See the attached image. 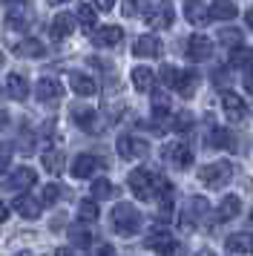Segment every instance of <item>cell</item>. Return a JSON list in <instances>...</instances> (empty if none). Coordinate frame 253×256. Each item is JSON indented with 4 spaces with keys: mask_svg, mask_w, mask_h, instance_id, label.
Listing matches in <instances>:
<instances>
[{
    "mask_svg": "<svg viewBox=\"0 0 253 256\" xmlns=\"http://www.w3.org/2000/svg\"><path fill=\"white\" fill-rule=\"evenodd\" d=\"M112 228L115 233H121V236H132V233H138V228H141V213H138L132 204H115L112 210Z\"/></svg>",
    "mask_w": 253,
    "mask_h": 256,
    "instance_id": "6da1fadb",
    "label": "cell"
},
{
    "mask_svg": "<svg viewBox=\"0 0 253 256\" xmlns=\"http://www.w3.org/2000/svg\"><path fill=\"white\" fill-rule=\"evenodd\" d=\"M126 184L132 190V196L141 198V202H150V198L156 196V176L150 173V170H144V167H138V170H132V173L126 176Z\"/></svg>",
    "mask_w": 253,
    "mask_h": 256,
    "instance_id": "7a4b0ae2",
    "label": "cell"
},
{
    "mask_svg": "<svg viewBox=\"0 0 253 256\" xmlns=\"http://www.w3.org/2000/svg\"><path fill=\"white\" fill-rule=\"evenodd\" d=\"M147 26H156V29H167L172 26V6L167 0H147V6L141 9Z\"/></svg>",
    "mask_w": 253,
    "mask_h": 256,
    "instance_id": "3957f363",
    "label": "cell"
},
{
    "mask_svg": "<svg viewBox=\"0 0 253 256\" xmlns=\"http://www.w3.org/2000/svg\"><path fill=\"white\" fill-rule=\"evenodd\" d=\"M230 176H233V164L230 162H213L198 170V178L210 187H224L230 182Z\"/></svg>",
    "mask_w": 253,
    "mask_h": 256,
    "instance_id": "277c9868",
    "label": "cell"
},
{
    "mask_svg": "<svg viewBox=\"0 0 253 256\" xmlns=\"http://www.w3.org/2000/svg\"><path fill=\"white\" fill-rule=\"evenodd\" d=\"M34 20V9L32 3H26V0H18V6H12L9 14H6V26L9 29H18V32H26Z\"/></svg>",
    "mask_w": 253,
    "mask_h": 256,
    "instance_id": "5b68a950",
    "label": "cell"
},
{
    "mask_svg": "<svg viewBox=\"0 0 253 256\" xmlns=\"http://www.w3.org/2000/svg\"><path fill=\"white\" fill-rule=\"evenodd\" d=\"M115 147H118V156L126 158V162H132V158H144V156L150 152V144L144 138H136V136H121Z\"/></svg>",
    "mask_w": 253,
    "mask_h": 256,
    "instance_id": "8992f818",
    "label": "cell"
},
{
    "mask_svg": "<svg viewBox=\"0 0 253 256\" xmlns=\"http://www.w3.org/2000/svg\"><path fill=\"white\" fill-rule=\"evenodd\" d=\"M187 58L193 60V64H202V60H210V55H213V40L204 35H190L187 38Z\"/></svg>",
    "mask_w": 253,
    "mask_h": 256,
    "instance_id": "52a82bcc",
    "label": "cell"
},
{
    "mask_svg": "<svg viewBox=\"0 0 253 256\" xmlns=\"http://www.w3.org/2000/svg\"><path fill=\"white\" fill-rule=\"evenodd\" d=\"M164 158H167L172 167L184 170V167H190V164H193V150H190L184 141H170V144L164 147Z\"/></svg>",
    "mask_w": 253,
    "mask_h": 256,
    "instance_id": "ba28073f",
    "label": "cell"
},
{
    "mask_svg": "<svg viewBox=\"0 0 253 256\" xmlns=\"http://www.w3.org/2000/svg\"><path fill=\"white\" fill-rule=\"evenodd\" d=\"M144 244H147L150 250H156L158 256H170V254H176V250H178V242H176V239H172V233H167V230L150 233Z\"/></svg>",
    "mask_w": 253,
    "mask_h": 256,
    "instance_id": "9c48e42d",
    "label": "cell"
},
{
    "mask_svg": "<svg viewBox=\"0 0 253 256\" xmlns=\"http://www.w3.org/2000/svg\"><path fill=\"white\" fill-rule=\"evenodd\" d=\"M222 110H224V116H228L230 121H244V118H248V104H244V98L236 95L233 90L222 95Z\"/></svg>",
    "mask_w": 253,
    "mask_h": 256,
    "instance_id": "30bf717a",
    "label": "cell"
},
{
    "mask_svg": "<svg viewBox=\"0 0 253 256\" xmlns=\"http://www.w3.org/2000/svg\"><path fill=\"white\" fill-rule=\"evenodd\" d=\"M72 118H75V124L80 130H86V132H101L104 124L98 121V112L92 110V106H72Z\"/></svg>",
    "mask_w": 253,
    "mask_h": 256,
    "instance_id": "8fae6325",
    "label": "cell"
},
{
    "mask_svg": "<svg viewBox=\"0 0 253 256\" xmlns=\"http://www.w3.org/2000/svg\"><path fill=\"white\" fill-rule=\"evenodd\" d=\"M34 95H38V101H44V104H55L58 98L64 95V86H60L55 78H40L38 86H34Z\"/></svg>",
    "mask_w": 253,
    "mask_h": 256,
    "instance_id": "7c38bea8",
    "label": "cell"
},
{
    "mask_svg": "<svg viewBox=\"0 0 253 256\" xmlns=\"http://www.w3.org/2000/svg\"><path fill=\"white\" fill-rule=\"evenodd\" d=\"M184 18L193 26H204L210 20V6H207L204 0H187L184 3Z\"/></svg>",
    "mask_w": 253,
    "mask_h": 256,
    "instance_id": "4fadbf2b",
    "label": "cell"
},
{
    "mask_svg": "<svg viewBox=\"0 0 253 256\" xmlns=\"http://www.w3.org/2000/svg\"><path fill=\"white\" fill-rule=\"evenodd\" d=\"M207 210H210V204H207V198H202V196H193L190 198V210L182 216V228H196V222L198 219H204L207 216Z\"/></svg>",
    "mask_w": 253,
    "mask_h": 256,
    "instance_id": "5bb4252c",
    "label": "cell"
},
{
    "mask_svg": "<svg viewBox=\"0 0 253 256\" xmlns=\"http://www.w3.org/2000/svg\"><path fill=\"white\" fill-rule=\"evenodd\" d=\"M132 55H138V58H158L161 40L156 35H141L136 44H132Z\"/></svg>",
    "mask_w": 253,
    "mask_h": 256,
    "instance_id": "9a60e30c",
    "label": "cell"
},
{
    "mask_svg": "<svg viewBox=\"0 0 253 256\" xmlns=\"http://www.w3.org/2000/svg\"><path fill=\"white\" fill-rule=\"evenodd\" d=\"M98 167H101V162H98L92 152H80L78 158L72 162V176H75V178H90Z\"/></svg>",
    "mask_w": 253,
    "mask_h": 256,
    "instance_id": "2e32d148",
    "label": "cell"
},
{
    "mask_svg": "<svg viewBox=\"0 0 253 256\" xmlns=\"http://www.w3.org/2000/svg\"><path fill=\"white\" fill-rule=\"evenodd\" d=\"M224 248H228L230 254H236V256L253 254V233H244V230L233 233V236H228V239H224Z\"/></svg>",
    "mask_w": 253,
    "mask_h": 256,
    "instance_id": "e0dca14e",
    "label": "cell"
},
{
    "mask_svg": "<svg viewBox=\"0 0 253 256\" xmlns=\"http://www.w3.org/2000/svg\"><path fill=\"white\" fill-rule=\"evenodd\" d=\"M34 182H38V173H34L32 167H18V170L12 173V178L6 182V187H12V190L18 193V190H29V187H34Z\"/></svg>",
    "mask_w": 253,
    "mask_h": 256,
    "instance_id": "ac0fdd59",
    "label": "cell"
},
{
    "mask_svg": "<svg viewBox=\"0 0 253 256\" xmlns=\"http://www.w3.org/2000/svg\"><path fill=\"white\" fill-rule=\"evenodd\" d=\"M69 86L75 90V95H84V98H90V95L98 92V84H95V78L84 75V72H69Z\"/></svg>",
    "mask_w": 253,
    "mask_h": 256,
    "instance_id": "d6986e66",
    "label": "cell"
},
{
    "mask_svg": "<svg viewBox=\"0 0 253 256\" xmlns=\"http://www.w3.org/2000/svg\"><path fill=\"white\" fill-rule=\"evenodd\" d=\"M121 26H98L95 32H92V40H95V46H115V44H121Z\"/></svg>",
    "mask_w": 253,
    "mask_h": 256,
    "instance_id": "ffe728a7",
    "label": "cell"
},
{
    "mask_svg": "<svg viewBox=\"0 0 253 256\" xmlns=\"http://www.w3.org/2000/svg\"><path fill=\"white\" fill-rule=\"evenodd\" d=\"M49 32H52V38H55V40H64V38H69L72 32H75V18H72L69 12L55 14V20H52V26H49Z\"/></svg>",
    "mask_w": 253,
    "mask_h": 256,
    "instance_id": "44dd1931",
    "label": "cell"
},
{
    "mask_svg": "<svg viewBox=\"0 0 253 256\" xmlns=\"http://www.w3.org/2000/svg\"><path fill=\"white\" fill-rule=\"evenodd\" d=\"M198 72L187 70V72H178V81H176V86L172 90H178V95H184V98H193L196 90H198Z\"/></svg>",
    "mask_w": 253,
    "mask_h": 256,
    "instance_id": "7402d4cb",
    "label": "cell"
},
{
    "mask_svg": "<svg viewBox=\"0 0 253 256\" xmlns=\"http://www.w3.org/2000/svg\"><path fill=\"white\" fill-rule=\"evenodd\" d=\"M236 14H239V9H236L233 0H213L210 3V18L213 20H233Z\"/></svg>",
    "mask_w": 253,
    "mask_h": 256,
    "instance_id": "603a6c76",
    "label": "cell"
},
{
    "mask_svg": "<svg viewBox=\"0 0 253 256\" xmlns=\"http://www.w3.org/2000/svg\"><path fill=\"white\" fill-rule=\"evenodd\" d=\"M6 90H9V95L14 101H26L29 98V81L23 75H18V72H12L9 78H6Z\"/></svg>",
    "mask_w": 253,
    "mask_h": 256,
    "instance_id": "cb8c5ba5",
    "label": "cell"
},
{
    "mask_svg": "<svg viewBox=\"0 0 253 256\" xmlns=\"http://www.w3.org/2000/svg\"><path fill=\"white\" fill-rule=\"evenodd\" d=\"M207 147H213V150H233V136L224 127H213L207 132Z\"/></svg>",
    "mask_w": 253,
    "mask_h": 256,
    "instance_id": "d4e9b609",
    "label": "cell"
},
{
    "mask_svg": "<svg viewBox=\"0 0 253 256\" xmlns=\"http://www.w3.org/2000/svg\"><path fill=\"white\" fill-rule=\"evenodd\" d=\"M14 210H18V216H23V219H38L40 216V202L32 196H18L14 198Z\"/></svg>",
    "mask_w": 253,
    "mask_h": 256,
    "instance_id": "484cf974",
    "label": "cell"
},
{
    "mask_svg": "<svg viewBox=\"0 0 253 256\" xmlns=\"http://www.w3.org/2000/svg\"><path fill=\"white\" fill-rule=\"evenodd\" d=\"M44 167H46V173H64V164H66V158H64V150H55V147H49V150H44Z\"/></svg>",
    "mask_w": 253,
    "mask_h": 256,
    "instance_id": "4316f807",
    "label": "cell"
},
{
    "mask_svg": "<svg viewBox=\"0 0 253 256\" xmlns=\"http://www.w3.org/2000/svg\"><path fill=\"white\" fill-rule=\"evenodd\" d=\"M152 84H156V72L150 70V66H136L132 70V86H136L138 92H150Z\"/></svg>",
    "mask_w": 253,
    "mask_h": 256,
    "instance_id": "83f0119b",
    "label": "cell"
},
{
    "mask_svg": "<svg viewBox=\"0 0 253 256\" xmlns=\"http://www.w3.org/2000/svg\"><path fill=\"white\" fill-rule=\"evenodd\" d=\"M230 66L233 70H250L253 66V49L250 46H236L230 49Z\"/></svg>",
    "mask_w": 253,
    "mask_h": 256,
    "instance_id": "f1b7e54d",
    "label": "cell"
},
{
    "mask_svg": "<svg viewBox=\"0 0 253 256\" xmlns=\"http://www.w3.org/2000/svg\"><path fill=\"white\" fill-rule=\"evenodd\" d=\"M242 210V198L239 196H224L222 198V204H218V219L228 222V219H236Z\"/></svg>",
    "mask_w": 253,
    "mask_h": 256,
    "instance_id": "f546056e",
    "label": "cell"
},
{
    "mask_svg": "<svg viewBox=\"0 0 253 256\" xmlns=\"http://www.w3.org/2000/svg\"><path fill=\"white\" fill-rule=\"evenodd\" d=\"M18 55H20V58H40V55H44V44L34 40V38H26V40L18 44Z\"/></svg>",
    "mask_w": 253,
    "mask_h": 256,
    "instance_id": "4dcf8cb0",
    "label": "cell"
},
{
    "mask_svg": "<svg viewBox=\"0 0 253 256\" xmlns=\"http://www.w3.org/2000/svg\"><path fill=\"white\" fill-rule=\"evenodd\" d=\"M98 216H101V213H98V202H95V198H84L78 204V219L80 222H98Z\"/></svg>",
    "mask_w": 253,
    "mask_h": 256,
    "instance_id": "1f68e13d",
    "label": "cell"
},
{
    "mask_svg": "<svg viewBox=\"0 0 253 256\" xmlns=\"http://www.w3.org/2000/svg\"><path fill=\"white\" fill-rule=\"evenodd\" d=\"M118 190H115V184L110 182V178H98L95 184H92V198L98 202V198H112Z\"/></svg>",
    "mask_w": 253,
    "mask_h": 256,
    "instance_id": "d6a6232c",
    "label": "cell"
},
{
    "mask_svg": "<svg viewBox=\"0 0 253 256\" xmlns=\"http://www.w3.org/2000/svg\"><path fill=\"white\" fill-rule=\"evenodd\" d=\"M78 20L84 26H98V12H95V6H92V3H80L78 6Z\"/></svg>",
    "mask_w": 253,
    "mask_h": 256,
    "instance_id": "836d02e7",
    "label": "cell"
},
{
    "mask_svg": "<svg viewBox=\"0 0 253 256\" xmlns=\"http://www.w3.org/2000/svg\"><path fill=\"white\" fill-rule=\"evenodd\" d=\"M167 112H170V98H167L164 92H156V95H152V116L164 118Z\"/></svg>",
    "mask_w": 253,
    "mask_h": 256,
    "instance_id": "e575fe53",
    "label": "cell"
},
{
    "mask_svg": "<svg viewBox=\"0 0 253 256\" xmlns=\"http://www.w3.org/2000/svg\"><path fill=\"white\" fill-rule=\"evenodd\" d=\"M58 196H60V187L58 184H46L44 190H40V208H52L58 202Z\"/></svg>",
    "mask_w": 253,
    "mask_h": 256,
    "instance_id": "d590c367",
    "label": "cell"
},
{
    "mask_svg": "<svg viewBox=\"0 0 253 256\" xmlns=\"http://www.w3.org/2000/svg\"><path fill=\"white\" fill-rule=\"evenodd\" d=\"M190 127H193V116L190 112H178L176 121H172V130L176 132H184V130H190Z\"/></svg>",
    "mask_w": 253,
    "mask_h": 256,
    "instance_id": "8d00e7d4",
    "label": "cell"
},
{
    "mask_svg": "<svg viewBox=\"0 0 253 256\" xmlns=\"http://www.w3.org/2000/svg\"><path fill=\"white\" fill-rule=\"evenodd\" d=\"M161 81L167 84V86H176V81H178V70H176V66H170V64H167V66H161Z\"/></svg>",
    "mask_w": 253,
    "mask_h": 256,
    "instance_id": "74e56055",
    "label": "cell"
},
{
    "mask_svg": "<svg viewBox=\"0 0 253 256\" xmlns=\"http://www.w3.org/2000/svg\"><path fill=\"white\" fill-rule=\"evenodd\" d=\"M144 6H147V0H124V14L132 18V14H138Z\"/></svg>",
    "mask_w": 253,
    "mask_h": 256,
    "instance_id": "f35d334b",
    "label": "cell"
},
{
    "mask_svg": "<svg viewBox=\"0 0 253 256\" xmlns=\"http://www.w3.org/2000/svg\"><path fill=\"white\" fill-rule=\"evenodd\" d=\"M12 162V144H6V141H0V173L9 167Z\"/></svg>",
    "mask_w": 253,
    "mask_h": 256,
    "instance_id": "ab89813d",
    "label": "cell"
},
{
    "mask_svg": "<svg viewBox=\"0 0 253 256\" xmlns=\"http://www.w3.org/2000/svg\"><path fill=\"white\" fill-rule=\"evenodd\" d=\"M72 242L80 244V248H86V244L92 242V236H90L86 230H72Z\"/></svg>",
    "mask_w": 253,
    "mask_h": 256,
    "instance_id": "60d3db41",
    "label": "cell"
},
{
    "mask_svg": "<svg viewBox=\"0 0 253 256\" xmlns=\"http://www.w3.org/2000/svg\"><path fill=\"white\" fill-rule=\"evenodd\" d=\"M218 38H222L224 44H239V40H242V35L236 32V29H222V35H218Z\"/></svg>",
    "mask_w": 253,
    "mask_h": 256,
    "instance_id": "b9f144b4",
    "label": "cell"
},
{
    "mask_svg": "<svg viewBox=\"0 0 253 256\" xmlns=\"http://www.w3.org/2000/svg\"><path fill=\"white\" fill-rule=\"evenodd\" d=\"M92 3H95V9H101V12H110L115 6V0H92Z\"/></svg>",
    "mask_w": 253,
    "mask_h": 256,
    "instance_id": "7bdbcfd3",
    "label": "cell"
},
{
    "mask_svg": "<svg viewBox=\"0 0 253 256\" xmlns=\"http://www.w3.org/2000/svg\"><path fill=\"white\" fill-rule=\"evenodd\" d=\"M98 256H115V250L110 244H101V248H98Z\"/></svg>",
    "mask_w": 253,
    "mask_h": 256,
    "instance_id": "ee69618b",
    "label": "cell"
},
{
    "mask_svg": "<svg viewBox=\"0 0 253 256\" xmlns=\"http://www.w3.org/2000/svg\"><path fill=\"white\" fill-rule=\"evenodd\" d=\"M9 219V208H6V204H3V202H0V224H3V222Z\"/></svg>",
    "mask_w": 253,
    "mask_h": 256,
    "instance_id": "f6af8a7d",
    "label": "cell"
},
{
    "mask_svg": "<svg viewBox=\"0 0 253 256\" xmlns=\"http://www.w3.org/2000/svg\"><path fill=\"white\" fill-rule=\"evenodd\" d=\"M6 124H9V116H6V112H3V110H0V130L6 127Z\"/></svg>",
    "mask_w": 253,
    "mask_h": 256,
    "instance_id": "bcb514c9",
    "label": "cell"
},
{
    "mask_svg": "<svg viewBox=\"0 0 253 256\" xmlns=\"http://www.w3.org/2000/svg\"><path fill=\"white\" fill-rule=\"evenodd\" d=\"M244 86H248V90H250V92H253V70H250V75L244 78Z\"/></svg>",
    "mask_w": 253,
    "mask_h": 256,
    "instance_id": "7dc6e473",
    "label": "cell"
},
{
    "mask_svg": "<svg viewBox=\"0 0 253 256\" xmlns=\"http://www.w3.org/2000/svg\"><path fill=\"white\" fill-rule=\"evenodd\" d=\"M244 20H248V26L253 29V9H248V14H244Z\"/></svg>",
    "mask_w": 253,
    "mask_h": 256,
    "instance_id": "c3c4849f",
    "label": "cell"
},
{
    "mask_svg": "<svg viewBox=\"0 0 253 256\" xmlns=\"http://www.w3.org/2000/svg\"><path fill=\"white\" fill-rule=\"evenodd\" d=\"M55 256H75V254H72V250H66V248H60V250H58Z\"/></svg>",
    "mask_w": 253,
    "mask_h": 256,
    "instance_id": "681fc988",
    "label": "cell"
},
{
    "mask_svg": "<svg viewBox=\"0 0 253 256\" xmlns=\"http://www.w3.org/2000/svg\"><path fill=\"white\" fill-rule=\"evenodd\" d=\"M196 256H213V254H210V250H198Z\"/></svg>",
    "mask_w": 253,
    "mask_h": 256,
    "instance_id": "f907efd6",
    "label": "cell"
},
{
    "mask_svg": "<svg viewBox=\"0 0 253 256\" xmlns=\"http://www.w3.org/2000/svg\"><path fill=\"white\" fill-rule=\"evenodd\" d=\"M49 3H52V6H60V3H66V0H49Z\"/></svg>",
    "mask_w": 253,
    "mask_h": 256,
    "instance_id": "816d5d0a",
    "label": "cell"
},
{
    "mask_svg": "<svg viewBox=\"0 0 253 256\" xmlns=\"http://www.w3.org/2000/svg\"><path fill=\"white\" fill-rule=\"evenodd\" d=\"M18 256H32V254H26V250H23V254H18Z\"/></svg>",
    "mask_w": 253,
    "mask_h": 256,
    "instance_id": "f5cc1de1",
    "label": "cell"
},
{
    "mask_svg": "<svg viewBox=\"0 0 253 256\" xmlns=\"http://www.w3.org/2000/svg\"><path fill=\"white\" fill-rule=\"evenodd\" d=\"M0 64H3V55H0Z\"/></svg>",
    "mask_w": 253,
    "mask_h": 256,
    "instance_id": "db71d44e",
    "label": "cell"
},
{
    "mask_svg": "<svg viewBox=\"0 0 253 256\" xmlns=\"http://www.w3.org/2000/svg\"><path fill=\"white\" fill-rule=\"evenodd\" d=\"M250 219H253V213H250Z\"/></svg>",
    "mask_w": 253,
    "mask_h": 256,
    "instance_id": "11a10c76",
    "label": "cell"
},
{
    "mask_svg": "<svg viewBox=\"0 0 253 256\" xmlns=\"http://www.w3.org/2000/svg\"><path fill=\"white\" fill-rule=\"evenodd\" d=\"M6 3H9V0H6Z\"/></svg>",
    "mask_w": 253,
    "mask_h": 256,
    "instance_id": "9f6ffc18",
    "label": "cell"
}]
</instances>
